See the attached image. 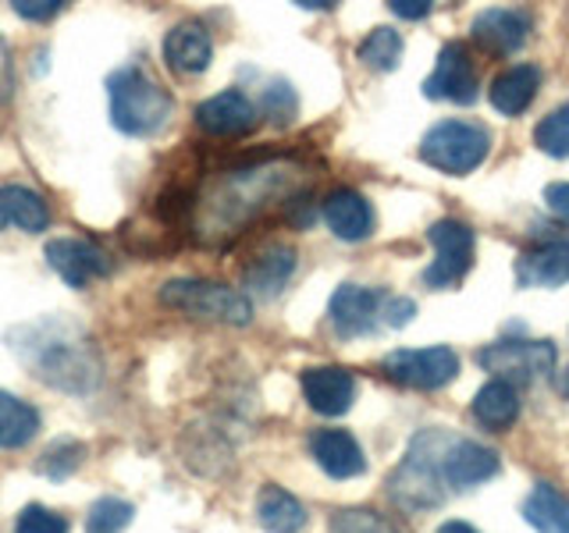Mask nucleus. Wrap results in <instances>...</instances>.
<instances>
[{"mask_svg":"<svg viewBox=\"0 0 569 533\" xmlns=\"http://www.w3.org/2000/svg\"><path fill=\"white\" fill-rule=\"evenodd\" d=\"M438 533H480V530H473L470 523H459V520H449V523H441V526H438Z\"/></svg>","mask_w":569,"mask_h":533,"instance_id":"ea45409f","label":"nucleus"},{"mask_svg":"<svg viewBox=\"0 0 569 533\" xmlns=\"http://www.w3.org/2000/svg\"><path fill=\"white\" fill-rule=\"evenodd\" d=\"M47 260L58 271L71 289H86L89 281L103 278L111 271V260L100 245L86 242V239H53L47 242Z\"/></svg>","mask_w":569,"mask_h":533,"instance_id":"9b49d317","label":"nucleus"},{"mask_svg":"<svg viewBox=\"0 0 569 533\" xmlns=\"http://www.w3.org/2000/svg\"><path fill=\"white\" fill-rule=\"evenodd\" d=\"M8 89H11V58L4 40H0V97H8Z\"/></svg>","mask_w":569,"mask_h":533,"instance_id":"58836bf2","label":"nucleus"},{"mask_svg":"<svg viewBox=\"0 0 569 533\" xmlns=\"http://www.w3.org/2000/svg\"><path fill=\"white\" fill-rule=\"evenodd\" d=\"M512 271L520 289H559L569 281V242H541L523 249Z\"/></svg>","mask_w":569,"mask_h":533,"instance_id":"dca6fc26","label":"nucleus"},{"mask_svg":"<svg viewBox=\"0 0 569 533\" xmlns=\"http://www.w3.org/2000/svg\"><path fill=\"white\" fill-rule=\"evenodd\" d=\"M40 431V413L11 391H0V449H22Z\"/></svg>","mask_w":569,"mask_h":533,"instance_id":"bb28decb","label":"nucleus"},{"mask_svg":"<svg viewBox=\"0 0 569 533\" xmlns=\"http://www.w3.org/2000/svg\"><path fill=\"white\" fill-rule=\"evenodd\" d=\"M132 515H136V509L129 502H121V497H100L86 515V530L89 533H121L132 523Z\"/></svg>","mask_w":569,"mask_h":533,"instance_id":"c756f323","label":"nucleus"},{"mask_svg":"<svg viewBox=\"0 0 569 533\" xmlns=\"http://www.w3.org/2000/svg\"><path fill=\"white\" fill-rule=\"evenodd\" d=\"M533 142H538L541 153L556 157V160L569 157V103L556 107V111L538 121V129H533Z\"/></svg>","mask_w":569,"mask_h":533,"instance_id":"c85d7f7f","label":"nucleus"},{"mask_svg":"<svg viewBox=\"0 0 569 533\" xmlns=\"http://www.w3.org/2000/svg\"><path fill=\"white\" fill-rule=\"evenodd\" d=\"M50 224V210L43 203L40 192H32L26 185H4L0 189V231L18 228V231H43Z\"/></svg>","mask_w":569,"mask_h":533,"instance_id":"5701e85b","label":"nucleus"},{"mask_svg":"<svg viewBox=\"0 0 569 533\" xmlns=\"http://www.w3.org/2000/svg\"><path fill=\"white\" fill-rule=\"evenodd\" d=\"M556 388H559V395H566V399H569V363H566V370L556 378Z\"/></svg>","mask_w":569,"mask_h":533,"instance_id":"a19ab883","label":"nucleus"},{"mask_svg":"<svg viewBox=\"0 0 569 533\" xmlns=\"http://www.w3.org/2000/svg\"><path fill=\"white\" fill-rule=\"evenodd\" d=\"M111 89V121L124 135H153L171 118V97L139 68H121L107 82Z\"/></svg>","mask_w":569,"mask_h":533,"instance_id":"7ed1b4c3","label":"nucleus"},{"mask_svg":"<svg viewBox=\"0 0 569 533\" xmlns=\"http://www.w3.org/2000/svg\"><path fill=\"white\" fill-rule=\"evenodd\" d=\"M310 455L335 480H352L367 470V455L360 449V441L349 431H338V426H325V431L310 434Z\"/></svg>","mask_w":569,"mask_h":533,"instance_id":"f3484780","label":"nucleus"},{"mask_svg":"<svg viewBox=\"0 0 569 533\" xmlns=\"http://www.w3.org/2000/svg\"><path fill=\"white\" fill-rule=\"evenodd\" d=\"M331 533H399V530L370 509H338L331 515Z\"/></svg>","mask_w":569,"mask_h":533,"instance_id":"7c9ffc66","label":"nucleus"},{"mask_svg":"<svg viewBox=\"0 0 569 533\" xmlns=\"http://www.w3.org/2000/svg\"><path fill=\"white\" fill-rule=\"evenodd\" d=\"M427 239L435 245V260L423 271V284L431 289H452L473 266V231L456 218H441L431 224Z\"/></svg>","mask_w":569,"mask_h":533,"instance_id":"0eeeda50","label":"nucleus"},{"mask_svg":"<svg viewBox=\"0 0 569 533\" xmlns=\"http://www.w3.org/2000/svg\"><path fill=\"white\" fill-rule=\"evenodd\" d=\"M541 79L545 76H541L538 64H512V68H506L502 76L491 79V89H488L491 107H495L498 114H506V118L523 114L527 107L533 103V97H538Z\"/></svg>","mask_w":569,"mask_h":533,"instance_id":"aec40b11","label":"nucleus"},{"mask_svg":"<svg viewBox=\"0 0 569 533\" xmlns=\"http://www.w3.org/2000/svg\"><path fill=\"white\" fill-rule=\"evenodd\" d=\"M257 520L263 530H271V533H299L302 526H307L310 515L296 494H289L278 484H267L257 494Z\"/></svg>","mask_w":569,"mask_h":533,"instance_id":"b1692460","label":"nucleus"},{"mask_svg":"<svg viewBox=\"0 0 569 533\" xmlns=\"http://www.w3.org/2000/svg\"><path fill=\"white\" fill-rule=\"evenodd\" d=\"M14 533H68V520L47 505H29L18 515Z\"/></svg>","mask_w":569,"mask_h":533,"instance_id":"473e14b6","label":"nucleus"},{"mask_svg":"<svg viewBox=\"0 0 569 533\" xmlns=\"http://www.w3.org/2000/svg\"><path fill=\"white\" fill-rule=\"evenodd\" d=\"M477 68L470 61V53L462 43H445L435 71L423 82V97L427 100H449V103H473L477 100Z\"/></svg>","mask_w":569,"mask_h":533,"instance_id":"9d476101","label":"nucleus"},{"mask_svg":"<svg viewBox=\"0 0 569 533\" xmlns=\"http://www.w3.org/2000/svg\"><path fill=\"white\" fill-rule=\"evenodd\" d=\"M413 313H417V302H413V299H406V295L388 299V302H385V310H381V316L388 320L391 328L409 324V320H413Z\"/></svg>","mask_w":569,"mask_h":533,"instance_id":"f704fd0d","label":"nucleus"},{"mask_svg":"<svg viewBox=\"0 0 569 533\" xmlns=\"http://www.w3.org/2000/svg\"><path fill=\"white\" fill-rule=\"evenodd\" d=\"M325 224L335 231V239L342 242H363L373 231V210L356 189H331L320 203Z\"/></svg>","mask_w":569,"mask_h":533,"instance_id":"6ab92c4d","label":"nucleus"},{"mask_svg":"<svg viewBox=\"0 0 569 533\" xmlns=\"http://www.w3.org/2000/svg\"><path fill=\"white\" fill-rule=\"evenodd\" d=\"M26 334L29 342L18 349L26 352V363L36 366L40 381L68 391H86L97 384L100 363L76 328H68L64 320H47V324L26 328Z\"/></svg>","mask_w":569,"mask_h":533,"instance_id":"f257e3e1","label":"nucleus"},{"mask_svg":"<svg viewBox=\"0 0 569 533\" xmlns=\"http://www.w3.org/2000/svg\"><path fill=\"white\" fill-rule=\"evenodd\" d=\"M381 310H385V302L373 289H363V284H342L328 302V320L342 338H356V334L373 331Z\"/></svg>","mask_w":569,"mask_h":533,"instance_id":"ddd939ff","label":"nucleus"},{"mask_svg":"<svg viewBox=\"0 0 569 533\" xmlns=\"http://www.w3.org/2000/svg\"><path fill=\"white\" fill-rule=\"evenodd\" d=\"M302 395L320 416H342L356 399V378L342 366H313L302 373Z\"/></svg>","mask_w":569,"mask_h":533,"instance_id":"a211bd4d","label":"nucleus"},{"mask_svg":"<svg viewBox=\"0 0 569 533\" xmlns=\"http://www.w3.org/2000/svg\"><path fill=\"white\" fill-rule=\"evenodd\" d=\"M498 452H491L488 444H477V441H449V449L441 455V476L449 487H477L491 480L498 473Z\"/></svg>","mask_w":569,"mask_h":533,"instance_id":"4468645a","label":"nucleus"},{"mask_svg":"<svg viewBox=\"0 0 569 533\" xmlns=\"http://www.w3.org/2000/svg\"><path fill=\"white\" fill-rule=\"evenodd\" d=\"M263 114L284 124V121H292L296 114V93H292V86L289 82H271L263 89Z\"/></svg>","mask_w":569,"mask_h":533,"instance_id":"72a5a7b5","label":"nucleus"},{"mask_svg":"<svg viewBox=\"0 0 569 533\" xmlns=\"http://www.w3.org/2000/svg\"><path fill=\"white\" fill-rule=\"evenodd\" d=\"M296 182H299V168L289 164V160H274V164H263L253 171H236L218 192V200H213L218 224L231 228L257 218L260 210H267L281 195L289 192L296 195Z\"/></svg>","mask_w":569,"mask_h":533,"instance_id":"f03ea898","label":"nucleus"},{"mask_svg":"<svg viewBox=\"0 0 569 533\" xmlns=\"http://www.w3.org/2000/svg\"><path fill=\"white\" fill-rule=\"evenodd\" d=\"M530 14L520 8H488L473 18L470 36L488 53H516L530 40Z\"/></svg>","mask_w":569,"mask_h":533,"instance_id":"f8f14e48","label":"nucleus"},{"mask_svg":"<svg viewBox=\"0 0 569 533\" xmlns=\"http://www.w3.org/2000/svg\"><path fill=\"white\" fill-rule=\"evenodd\" d=\"M449 449V438L445 434H435V431H423L413 438L406 452V462L391 473L388 480V491L396 497V505L402 509H435L441 502V455Z\"/></svg>","mask_w":569,"mask_h":533,"instance_id":"20e7f679","label":"nucleus"},{"mask_svg":"<svg viewBox=\"0 0 569 533\" xmlns=\"http://www.w3.org/2000/svg\"><path fill=\"white\" fill-rule=\"evenodd\" d=\"M385 373L396 384L417 388V391H435L456 381L459 373V355L449 345H427V349H396L388 352Z\"/></svg>","mask_w":569,"mask_h":533,"instance_id":"1a4fd4ad","label":"nucleus"},{"mask_svg":"<svg viewBox=\"0 0 569 533\" xmlns=\"http://www.w3.org/2000/svg\"><path fill=\"white\" fill-rule=\"evenodd\" d=\"M257 107L239 89H224L196 107V124L210 135H246L257 129Z\"/></svg>","mask_w":569,"mask_h":533,"instance_id":"2eb2a0df","label":"nucleus"},{"mask_svg":"<svg viewBox=\"0 0 569 533\" xmlns=\"http://www.w3.org/2000/svg\"><path fill=\"white\" fill-rule=\"evenodd\" d=\"M402 58V36L391 26H378L367 32V40L360 43V61L373 71H391Z\"/></svg>","mask_w":569,"mask_h":533,"instance_id":"cd10ccee","label":"nucleus"},{"mask_svg":"<svg viewBox=\"0 0 569 533\" xmlns=\"http://www.w3.org/2000/svg\"><path fill=\"white\" fill-rule=\"evenodd\" d=\"M488 153H491V132L485 124L467 121V118L438 121L435 129H427V135L420 139L423 164L452 178L477 171L485 164Z\"/></svg>","mask_w":569,"mask_h":533,"instance_id":"39448f33","label":"nucleus"},{"mask_svg":"<svg viewBox=\"0 0 569 533\" xmlns=\"http://www.w3.org/2000/svg\"><path fill=\"white\" fill-rule=\"evenodd\" d=\"M86 449L79 441H58V444H50V449L43 452L40 459V470L53 480H61L68 473H76L79 470V462H82Z\"/></svg>","mask_w":569,"mask_h":533,"instance_id":"2f4dec72","label":"nucleus"},{"mask_svg":"<svg viewBox=\"0 0 569 533\" xmlns=\"http://www.w3.org/2000/svg\"><path fill=\"white\" fill-rule=\"evenodd\" d=\"M388 8L396 11L399 18H423L427 11H431V4H427V0H391Z\"/></svg>","mask_w":569,"mask_h":533,"instance_id":"4c0bfd02","label":"nucleus"},{"mask_svg":"<svg viewBox=\"0 0 569 533\" xmlns=\"http://www.w3.org/2000/svg\"><path fill=\"white\" fill-rule=\"evenodd\" d=\"M164 58L174 71H182V76H200V71H207L210 58H213V43H210L207 26L178 22L164 40Z\"/></svg>","mask_w":569,"mask_h":533,"instance_id":"412c9836","label":"nucleus"},{"mask_svg":"<svg viewBox=\"0 0 569 533\" xmlns=\"http://www.w3.org/2000/svg\"><path fill=\"white\" fill-rule=\"evenodd\" d=\"M14 11L22 18H29V22H47V18H53L61 11V4H58V0H32V4H29V0H18Z\"/></svg>","mask_w":569,"mask_h":533,"instance_id":"e433bc0d","label":"nucleus"},{"mask_svg":"<svg viewBox=\"0 0 569 533\" xmlns=\"http://www.w3.org/2000/svg\"><path fill=\"white\" fill-rule=\"evenodd\" d=\"M473 416L491 426V431H506L520 416V391L509 381H488L485 388L473 395Z\"/></svg>","mask_w":569,"mask_h":533,"instance_id":"393cba45","label":"nucleus"},{"mask_svg":"<svg viewBox=\"0 0 569 533\" xmlns=\"http://www.w3.org/2000/svg\"><path fill=\"white\" fill-rule=\"evenodd\" d=\"M477 363L488 373H495V381L530 384L556 370V345L551 342H495L477 352Z\"/></svg>","mask_w":569,"mask_h":533,"instance_id":"6e6552de","label":"nucleus"},{"mask_svg":"<svg viewBox=\"0 0 569 533\" xmlns=\"http://www.w3.org/2000/svg\"><path fill=\"white\" fill-rule=\"evenodd\" d=\"M523 520L538 533H569V497L559 487L538 484L523 497Z\"/></svg>","mask_w":569,"mask_h":533,"instance_id":"a878e982","label":"nucleus"},{"mask_svg":"<svg viewBox=\"0 0 569 533\" xmlns=\"http://www.w3.org/2000/svg\"><path fill=\"white\" fill-rule=\"evenodd\" d=\"M545 207L556 213L559 221H569V182L545 185Z\"/></svg>","mask_w":569,"mask_h":533,"instance_id":"c9c22d12","label":"nucleus"},{"mask_svg":"<svg viewBox=\"0 0 569 533\" xmlns=\"http://www.w3.org/2000/svg\"><path fill=\"white\" fill-rule=\"evenodd\" d=\"M296 266L299 260L292 245H267L263 253L253 257V263L246 266V289L263 299H274L296 274Z\"/></svg>","mask_w":569,"mask_h":533,"instance_id":"4be33fe9","label":"nucleus"},{"mask_svg":"<svg viewBox=\"0 0 569 533\" xmlns=\"http://www.w3.org/2000/svg\"><path fill=\"white\" fill-rule=\"evenodd\" d=\"M160 302L196 320H213V324L246 328L249 320H253V302L218 281H196V278L168 281L164 289H160Z\"/></svg>","mask_w":569,"mask_h":533,"instance_id":"423d86ee","label":"nucleus"}]
</instances>
